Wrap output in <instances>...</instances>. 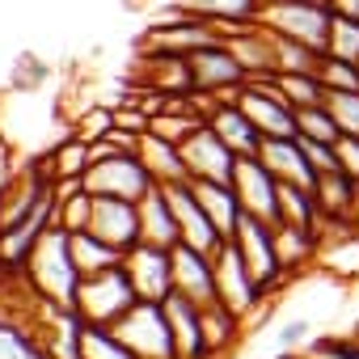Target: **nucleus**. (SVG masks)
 Listing matches in <instances>:
<instances>
[{
	"mask_svg": "<svg viewBox=\"0 0 359 359\" xmlns=\"http://www.w3.org/2000/svg\"><path fill=\"white\" fill-rule=\"evenodd\" d=\"M22 279L30 283V292H34L43 304L76 309L81 271H76V262H72V237H68V229L51 224V229L43 233V241L34 245L30 262L22 266Z\"/></svg>",
	"mask_w": 359,
	"mask_h": 359,
	"instance_id": "obj_1",
	"label": "nucleus"
},
{
	"mask_svg": "<svg viewBox=\"0 0 359 359\" xmlns=\"http://www.w3.org/2000/svg\"><path fill=\"white\" fill-rule=\"evenodd\" d=\"M135 287L127 279L123 266H110V271H97V275H85L81 287H76V313L85 317V325L93 330H114L131 309H135Z\"/></svg>",
	"mask_w": 359,
	"mask_h": 359,
	"instance_id": "obj_2",
	"label": "nucleus"
},
{
	"mask_svg": "<svg viewBox=\"0 0 359 359\" xmlns=\"http://www.w3.org/2000/svg\"><path fill=\"white\" fill-rule=\"evenodd\" d=\"M212 262H216V287H220V304H224L229 313H237L245 325L262 321V317L271 313L275 296H266V292L258 287V279H254V275H250V266L241 262L237 245H233V241H224V245L212 254Z\"/></svg>",
	"mask_w": 359,
	"mask_h": 359,
	"instance_id": "obj_3",
	"label": "nucleus"
},
{
	"mask_svg": "<svg viewBox=\"0 0 359 359\" xmlns=\"http://www.w3.org/2000/svg\"><path fill=\"white\" fill-rule=\"evenodd\" d=\"M258 26H266L271 34H283V39H296V43H309V47L325 51L334 9H330V0H271L258 13Z\"/></svg>",
	"mask_w": 359,
	"mask_h": 359,
	"instance_id": "obj_4",
	"label": "nucleus"
},
{
	"mask_svg": "<svg viewBox=\"0 0 359 359\" xmlns=\"http://www.w3.org/2000/svg\"><path fill=\"white\" fill-rule=\"evenodd\" d=\"M220 39H224V34H220L208 18H195V13H187L182 5H173V13L156 18V22L144 30L140 51L182 55V60H191L195 51H203V47H212V43H220Z\"/></svg>",
	"mask_w": 359,
	"mask_h": 359,
	"instance_id": "obj_5",
	"label": "nucleus"
},
{
	"mask_svg": "<svg viewBox=\"0 0 359 359\" xmlns=\"http://www.w3.org/2000/svg\"><path fill=\"white\" fill-rule=\"evenodd\" d=\"M89 195H106V199H127V203H140L156 182L152 173L144 169V161L135 152H106V156H93L89 173L81 177Z\"/></svg>",
	"mask_w": 359,
	"mask_h": 359,
	"instance_id": "obj_6",
	"label": "nucleus"
},
{
	"mask_svg": "<svg viewBox=\"0 0 359 359\" xmlns=\"http://www.w3.org/2000/svg\"><path fill=\"white\" fill-rule=\"evenodd\" d=\"M233 245H237L241 262L250 266V275L258 279V287H262L266 296H275V292H283V287L292 283V275L283 271L279 250H275V224L254 220V216H241V224H237V233H233Z\"/></svg>",
	"mask_w": 359,
	"mask_h": 359,
	"instance_id": "obj_7",
	"label": "nucleus"
},
{
	"mask_svg": "<svg viewBox=\"0 0 359 359\" xmlns=\"http://www.w3.org/2000/svg\"><path fill=\"white\" fill-rule=\"evenodd\" d=\"M191 76H195V93H212L216 102H241V89L250 85L237 51L229 47V39L203 47L191 55Z\"/></svg>",
	"mask_w": 359,
	"mask_h": 359,
	"instance_id": "obj_8",
	"label": "nucleus"
},
{
	"mask_svg": "<svg viewBox=\"0 0 359 359\" xmlns=\"http://www.w3.org/2000/svg\"><path fill=\"white\" fill-rule=\"evenodd\" d=\"M114 334H118L140 359H177V355H173V330H169L165 304L135 300V309L114 325Z\"/></svg>",
	"mask_w": 359,
	"mask_h": 359,
	"instance_id": "obj_9",
	"label": "nucleus"
},
{
	"mask_svg": "<svg viewBox=\"0 0 359 359\" xmlns=\"http://www.w3.org/2000/svg\"><path fill=\"white\" fill-rule=\"evenodd\" d=\"M123 271H127V279H131L140 300L165 304V296H173V250L140 241L135 250L123 254Z\"/></svg>",
	"mask_w": 359,
	"mask_h": 359,
	"instance_id": "obj_10",
	"label": "nucleus"
},
{
	"mask_svg": "<svg viewBox=\"0 0 359 359\" xmlns=\"http://www.w3.org/2000/svg\"><path fill=\"white\" fill-rule=\"evenodd\" d=\"M233 191H237L245 216L266 220V224H279V177H275L258 156H237Z\"/></svg>",
	"mask_w": 359,
	"mask_h": 359,
	"instance_id": "obj_11",
	"label": "nucleus"
},
{
	"mask_svg": "<svg viewBox=\"0 0 359 359\" xmlns=\"http://www.w3.org/2000/svg\"><path fill=\"white\" fill-rule=\"evenodd\" d=\"M241 110L254 118V127L271 140H296V106L275 89V81H250L241 89Z\"/></svg>",
	"mask_w": 359,
	"mask_h": 359,
	"instance_id": "obj_12",
	"label": "nucleus"
},
{
	"mask_svg": "<svg viewBox=\"0 0 359 359\" xmlns=\"http://www.w3.org/2000/svg\"><path fill=\"white\" fill-rule=\"evenodd\" d=\"M169 195V208H173V220H177V237H182V245L191 250H203V254H216L224 245L220 229L212 224V216L203 212L199 195H195V182H173L165 187Z\"/></svg>",
	"mask_w": 359,
	"mask_h": 359,
	"instance_id": "obj_13",
	"label": "nucleus"
},
{
	"mask_svg": "<svg viewBox=\"0 0 359 359\" xmlns=\"http://www.w3.org/2000/svg\"><path fill=\"white\" fill-rule=\"evenodd\" d=\"M34 292L26 300H0V359H51L43 334L30 317Z\"/></svg>",
	"mask_w": 359,
	"mask_h": 359,
	"instance_id": "obj_14",
	"label": "nucleus"
},
{
	"mask_svg": "<svg viewBox=\"0 0 359 359\" xmlns=\"http://www.w3.org/2000/svg\"><path fill=\"white\" fill-rule=\"evenodd\" d=\"M173 292H177V296H187V300H195L199 309L220 304V287H216V262H212V254L191 250V245L177 241V245H173Z\"/></svg>",
	"mask_w": 359,
	"mask_h": 359,
	"instance_id": "obj_15",
	"label": "nucleus"
},
{
	"mask_svg": "<svg viewBox=\"0 0 359 359\" xmlns=\"http://www.w3.org/2000/svg\"><path fill=\"white\" fill-rule=\"evenodd\" d=\"M182 161L191 169V182H233V169H237V152L208 123L182 144Z\"/></svg>",
	"mask_w": 359,
	"mask_h": 359,
	"instance_id": "obj_16",
	"label": "nucleus"
},
{
	"mask_svg": "<svg viewBox=\"0 0 359 359\" xmlns=\"http://www.w3.org/2000/svg\"><path fill=\"white\" fill-rule=\"evenodd\" d=\"M89 233H97L102 241H110L118 254L135 250L140 245V203L93 195V224H89Z\"/></svg>",
	"mask_w": 359,
	"mask_h": 359,
	"instance_id": "obj_17",
	"label": "nucleus"
},
{
	"mask_svg": "<svg viewBox=\"0 0 359 359\" xmlns=\"http://www.w3.org/2000/svg\"><path fill=\"white\" fill-rule=\"evenodd\" d=\"M135 81H140L144 89H152V93H165V97H191V93H195L191 60H182V55H156V51H140Z\"/></svg>",
	"mask_w": 359,
	"mask_h": 359,
	"instance_id": "obj_18",
	"label": "nucleus"
},
{
	"mask_svg": "<svg viewBox=\"0 0 359 359\" xmlns=\"http://www.w3.org/2000/svg\"><path fill=\"white\" fill-rule=\"evenodd\" d=\"M165 317L173 330V355L177 359H212L208 334H203V309L187 296H165Z\"/></svg>",
	"mask_w": 359,
	"mask_h": 359,
	"instance_id": "obj_19",
	"label": "nucleus"
},
{
	"mask_svg": "<svg viewBox=\"0 0 359 359\" xmlns=\"http://www.w3.org/2000/svg\"><path fill=\"white\" fill-rule=\"evenodd\" d=\"M258 161L279 177V182H287V187H304V191L317 187V169L309 165L300 140H271L266 135L262 148H258Z\"/></svg>",
	"mask_w": 359,
	"mask_h": 359,
	"instance_id": "obj_20",
	"label": "nucleus"
},
{
	"mask_svg": "<svg viewBox=\"0 0 359 359\" xmlns=\"http://www.w3.org/2000/svg\"><path fill=\"white\" fill-rule=\"evenodd\" d=\"M313 195L321 203V220H330V224H359V182L346 177L342 169L317 173Z\"/></svg>",
	"mask_w": 359,
	"mask_h": 359,
	"instance_id": "obj_21",
	"label": "nucleus"
},
{
	"mask_svg": "<svg viewBox=\"0 0 359 359\" xmlns=\"http://www.w3.org/2000/svg\"><path fill=\"white\" fill-rule=\"evenodd\" d=\"M208 127L237 152V156H258L262 148V131L254 127V118L241 110V102H216V110L208 114Z\"/></svg>",
	"mask_w": 359,
	"mask_h": 359,
	"instance_id": "obj_22",
	"label": "nucleus"
},
{
	"mask_svg": "<svg viewBox=\"0 0 359 359\" xmlns=\"http://www.w3.org/2000/svg\"><path fill=\"white\" fill-rule=\"evenodd\" d=\"M177 5L187 13H195V18H208L224 39L254 26L258 13H262V0H177Z\"/></svg>",
	"mask_w": 359,
	"mask_h": 359,
	"instance_id": "obj_23",
	"label": "nucleus"
},
{
	"mask_svg": "<svg viewBox=\"0 0 359 359\" xmlns=\"http://www.w3.org/2000/svg\"><path fill=\"white\" fill-rule=\"evenodd\" d=\"M135 156L144 161V169L152 173V182H156V187L191 182V169H187V161H182V148L169 144V140H161V135H152V131H148V135H140Z\"/></svg>",
	"mask_w": 359,
	"mask_h": 359,
	"instance_id": "obj_24",
	"label": "nucleus"
},
{
	"mask_svg": "<svg viewBox=\"0 0 359 359\" xmlns=\"http://www.w3.org/2000/svg\"><path fill=\"white\" fill-rule=\"evenodd\" d=\"M140 241L161 245V250H173L177 241H182V237H177V220H173V208H169L165 187H152L140 199Z\"/></svg>",
	"mask_w": 359,
	"mask_h": 359,
	"instance_id": "obj_25",
	"label": "nucleus"
},
{
	"mask_svg": "<svg viewBox=\"0 0 359 359\" xmlns=\"http://www.w3.org/2000/svg\"><path fill=\"white\" fill-rule=\"evenodd\" d=\"M229 47L237 51V60H241V68H245V76H250V81H266V76H275L271 30H262L258 22H254V26H245V30H237V34H229Z\"/></svg>",
	"mask_w": 359,
	"mask_h": 359,
	"instance_id": "obj_26",
	"label": "nucleus"
},
{
	"mask_svg": "<svg viewBox=\"0 0 359 359\" xmlns=\"http://www.w3.org/2000/svg\"><path fill=\"white\" fill-rule=\"evenodd\" d=\"M275 250H279V262H283V271L296 279L300 271L317 266V258H321V233L292 229V224H275Z\"/></svg>",
	"mask_w": 359,
	"mask_h": 359,
	"instance_id": "obj_27",
	"label": "nucleus"
},
{
	"mask_svg": "<svg viewBox=\"0 0 359 359\" xmlns=\"http://www.w3.org/2000/svg\"><path fill=\"white\" fill-rule=\"evenodd\" d=\"M195 195H199V203H203V212L212 216V224L220 229V237L224 241H233V233H237V224H241V199H237V191H233V182H195Z\"/></svg>",
	"mask_w": 359,
	"mask_h": 359,
	"instance_id": "obj_28",
	"label": "nucleus"
},
{
	"mask_svg": "<svg viewBox=\"0 0 359 359\" xmlns=\"http://www.w3.org/2000/svg\"><path fill=\"white\" fill-rule=\"evenodd\" d=\"M43 165H47V173L55 177V182H81V177L89 173V165H93V148L68 131V140H60L43 156Z\"/></svg>",
	"mask_w": 359,
	"mask_h": 359,
	"instance_id": "obj_29",
	"label": "nucleus"
},
{
	"mask_svg": "<svg viewBox=\"0 0 359 359\" xmlns=\"http://www.w3.org/2000/svg\"><path fill=\"white\" fill-rule=\"evenodd\" d=\"M241 330H245V321H241L237 313H229L224 304L203 309V334H208L212 359H229V355L241 346Z\"/></svg>",
	"mask_w": 359,
	"mask_h": 359,
	"instance_id": "obj_30",
	"label": "nucleus"
},
{
	"mask_svg": "<svg viewBox=\"0 0 359 359\" xmlns=\"http://www.w3.org/2000/svg\"><path fill=\"white\" fill-rule=\"evenodd\" d=\"M279 224L321 233V203H317V195L304 191V187H287V182H279Z\"/></svg>",
	"mask_w": 359,
	"mask_h": 359,
	"instance_id": "obj_31",
	"label": "nucleus"
},
{
	"mask_svg": "<svg viewBox=\"0 0 359 359\" xmlns=\"http://www.w3.org/2000/svg\"><path fill=\"white\" fill-rule=\"evenodd\" d=\"M72 237V262H76V271H81V279L85 275H97V271H110V266H123V254L110 245V241H102L97 233H68Z\"/></svg>",
	"mask_w": 359,
	"mask_h": 359,
	"instance_id": "obj_32",
	"label": "nucleus"
},
{
	"mask_svg": "<svg viewBox=\"0 0 359 359\" xmlns=\"http://www.w3.org/2000/svg\"><path fill=\"white\" fill-rule=\"evenodd\" d=\"M271 51H275V72H300V76H317L321 60H325V51L296 43V39H283V34H271Z\"/></svg>",
	"mask_w": 359,
	"mask_h": 359,
	"instance_id": "obj_33",
	"label": "nucleus"
},
{
	"mask_svg": "<svg viewBox=\"0 0 359 359\" xmlns=\"http://www.w3.org/2000/svg\"><path fill=\"white\" fill-rule=\"evenodd\" d=\"M275 81V89L296 106V110H304V106H321L325 97H330V89L321 85V76H300V72H275L271 76Z\"/></svg>",
	"mask_w": 359,
	"mask_h": 359,
	"instance_id": "obj_34",
	"label": "nucleus"
},
{
	"mask_svg": "<svg viewBox=\"0 0 359 359\" xmlns=\"http://www.w3.org/2000/svg\"><path fill=\"white\" fill-rule=\"evenodd\" d=\"M313 342H317V325H313V317H287V321H279L275 334H271L275 355H296V351H309Z\"/></svg>",
	"mask_w": 359,
	"mask_h": 359,
	"instance_id": "obj_35",
	"label": "nucleus"
},
{
	"mask_svg": "<svg viewBox=\"0 0 359 359\" xmlns=\"http://www.w3.org/2000/svg\"><path fill=\"white\" fill-rule=\"evenodd\" d=\"M296 135L317 140V144H334L342 131H338V123H334L330 106L321 102V106H304V110H296Z\"/></svg>",
	"mask_w": 359,
	"mask_h": 359,
	"instance_id": "obj_36",
	"label": "nucleus"
},
{
	"mask_svg": "<svg viewBox=\"0 0 359 359\" xmlns=\"http://www.w3.org/2000/svg\"><path fill=\"white\" fill-rule=\"evenodd\" d=\"M114 127H118L114 106H93V110H85V114L72 123V135H76V140H85V144L93 148V144L110 140V135H114Z\"/></svg>",
	"mask_w": 359,
	"mask_h": 359,
	"instance_id": "obj_37",
	"label": "nucleus"
},
{
	"mask_svg": "<svg viewBox=\"0 0 359 359\" xmlns=\"http://www.w3.org/2000/svg\"><path fill=\"white\" fill-rule=\"evenodd\" d=\"M325 55H334V60H346V64H359V18H338V13H334V26H330Z\"/></svg>",
	"mask_w": 359,
	"mask_h": 359,
	"instance_id": "obj_38",
	"label": "nucleus"
},
{
	"mask_svg": "<svg viewBox=\"0 0 359 359\" xmlns=\"http://www.w3.org/2000/svg\"><path fill=\"white\" fill-rule=\"evenodd\" d=\"M85 359H140L114 330H93L85 334Z\"/></svg>",
	"mask_w": 359,
	"mask_h": 359,
	"instance_id": "obj_39",
	"label": "nucleus"
},
{
	"mask_svg": "<svg viewBox=\"0 0 359 359\" xmlns=\"http://www.w3.org/2000/svg\"><path fill=\"white\" fill-rule=\"evenodd\" d=\"M321 85L330 89V93H351V89H359V64H346V60H334V55H325L321 60Z\"/></svg>",
	"mask_w": 359,
	"mask_h": 359,
	"instance_id": "obj_40",
	"label": "nucleus"
},
{
	"mask_svg": "<svg viewBox=\"0 0 359 359\" xmlns=\"http://www.w3.org/2000/svg\"><path fill=\"white\" fill-rule=\"evenodd\" d=\"M325 106H330V114H334V123H338L342 135H359V89H351V93H330Z\"/></svg>",
	"mask_w": 359,
	"mask_h": 359,
	"instance_id": "obj_41",
	"label": "nucleus"
},
{
	"mask_svg": "<svg viewBox=\"0 0 359 359\" xmlns=\"http://www.w3.org/2000/svg\"><path fill=\"white\" fill-rule=\"evenodd\" d=\"M313 359H359V338L355 334H325L309 346Z\"/></svg>",
	"mask_w": 359,
	"mask_h": 359,
	"instance_id": "obj_42",
	"label": "nucleus"
},
{
	"mask_svg": "<svg viewBox=\"0 0 359 359\" xmlns=\"http://www.w3.org/2000/svg\"><path fill=\"white\" fill-rule=\"evenodd\" d=\"M296 140H300V148H304V156H309V165H313L317 173L338 169V152H334V144H317V140H304V135H296Z\"/></svg>",
	"mask_w": 359,
	"mask_h": 359,
	"instance_id": "obj_43",
	"label": "nucleus"
},
{
	"mask_svg": "<svg viewBox=\"0 0 359 359\" xmlns=\"http://www.w3.org/2000/svg\"><path fill=\"white\" fill-rule=\"evenodd\" d=\"M334 152H338V169L359 182V135H338L334 140Z\"/></svg>",
	"mask_w": 359,
	"mask_h": 359,
	"instance_id": "obj_44",
	"label": "nucleus"
},
{
	"mask_svg": "<svg viewBox=\"0 0 359 359\" xmlns=\"http://www.w3.org/2000/svg\"><path fill=\"white\" fill-rule=\"evenodd\" d=\"M18 169H22V161H13V148L0 140V191H5L13 177H18Z\"/></svg>",
	"mask_w": 359,
	"mask_h": 359,
	"instance_id": "obj_45",
	"label": "nucleus"
},
{
	"mask_svg": "<svg viewBox=\"0 0 359 359\" xmlns=\"http://www.w3.org/2000/svg\"><path fill=\"white\" fill-rule=\"evenodd\" d=\"M330 9L338 18H359V0H330Z\"/></svg>",
	"mask_w": 359,
	"mask_h": 359,
	"instance_id": "obj_46",
	"label": "nucleus"
},
{
	"mask_svg": "<svg viewBox=\"0 0 359 359\" xmlns=\"http://www.w3.org/2000/svg\"><path fill=\"white\" fill-rule=\"evenodd\" d=\"M275 359H313L309 351H296V355H275Z\"/></svg>",
	"mask_w": 359,
	"mask_h": 359,
	"instance_id": "obj_47",
	"label": "nucleus"
},
{
	"mask_svg": "<svg viewBox=\"0 0 359 359\" xmlns=\"http://www.w3.org/2000/svg\"><path fill=\"white\" fill-rule=\"evenodd\" d=\"M0 220H5V191H0Z\"/></svg>",
	"mask_w": 359,
	"mask_h": 359,
	"instance_id": "obj_48",
	"label": "nucleus"
}]
</instances>
